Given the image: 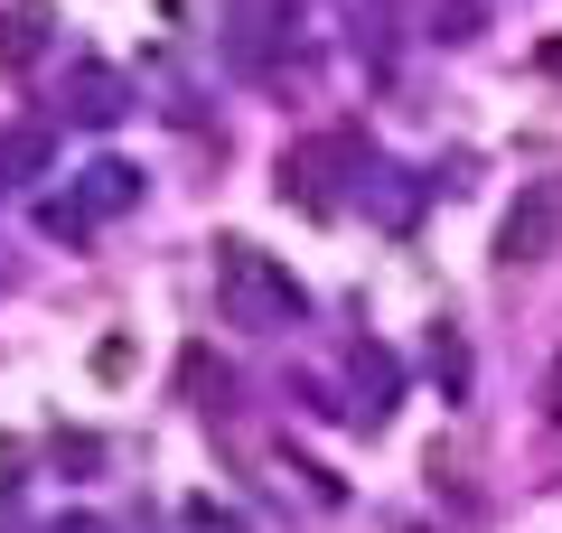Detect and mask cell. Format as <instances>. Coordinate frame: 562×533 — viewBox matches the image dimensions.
Instances as JSON below:
<instances>
[{
    "label": "cell",
    "mask_w": 562,
    "mask_h": 533,
    "mask_svg": "<svg viewBox=\"0 0 562 533\" xmlns=\"http://www.w3.org/2000/svg\"><path fill=\"white\" fill-rule=\"evenodd\" d=\"M216 299L235 328H301V309H310V291L254 243H216Z\"/></svg>",
    "instance_id": "6da1fadb"
},
{
    "label": "cell",
    "mask_w": 562,
    "mask_h": 533,
    "mask_svg": "<svg viewBox=\"0 0 562 533\" xmlns=\"http://www.w3.org/2000/svg\"><path fill=\"white\" fill-rule=\"evenodd\" d=\"M347 169H366V140L357 132H319V140H301V150H281V197L328 206V188H338Z\"/></svg>",
    "instance_id": "7a4b0ae2"
},
{
    "label": "cell",
    "mask_w": 562,
    "mask_h": 533,
    "mask_svg": "<svg viewBox=\"0 0 562 533\" xmlns=\"http://www.w3.org/2000/svg\"><path fill=\"white\" fill-rule=\"evenodd\" d=\"M553 243H562V188H553V178H535V188L506 206V225H497V262H506V272H525V262H543Z\"/></svg>",
    "instance_id": "3957f363"
},
{
    "label": "cell",
    "mask_w": 562,
    "mask_h": 533,
    "mask_svg": "<svg viewBox=\"0 0 562 533\" xmlns=\"http://www.w3.org/2000/svg\"><path fill=\"white\" fill-rule=\"evenodd\" d=\"M47 29H57V10H47V0H10V10H0V66H10V76H29V66L47 57Z\"/></svg>",
    "instance_id": "277c9868"
},
{
    "label": "cell",
    "mask_w": 562,
    "mask_h": 533,
    "mask_svg": "<svg viewBox=\"0 0 562 533\" xmlns=\"http://www.w3.org/2000/svg\"><path fill=\"white\" fill-rule=\"evenodd\" d=\"M76 206H85V225H103V216H122V206H140V169H132V159H94V169L76 178Z\"/></svg>",
    "instance_id": "5b68a950"
},
{
    "label": "cell",
    "mask_w": 562,
    "mask_h": 533,
    "mask_svg": "<svg viewBox=\"0 0 562 533\" xmlns=\"http://www.w3.org/2000/svg\"><path fill=\"white\" fill-rule=\"evenodd\" d=\"M66 113L103 132V122H122V113H132V84H122L113 66H76V76H66Z\"/></svg>",
    "instance_id": "8992f818"
},
{
    "label": "cell",
    "mask_w": 562,
    "mask_h": 533,
    "mask_svg": "<svg viewBox=\"0 0 562 533\" xmlns=\"http://www.w3.org/2000/svg\"><path fill=\"white\" fill-rule=\"evenodd\" d=\"M38 159H47L38 132H10V140H0V169H38Z\"/></svg>",
    "instance_id": "52a82bcc"
},
{
    "label": "cell",
    "mask_w": 562,
    "mask_h": 533,
    "mask_svg": "<svg viewBox=\"0 0 562 533\" xmlns=\"http://www.w3.org/2000/svg\"><path fill=\"white\" fill-rule=\"evenodd\" d=\"M543 412L562 421V355H553V375H543Z\"/></svg>",
    "instance_id": "ba28073f"
},
{
    "label": "cell",
    "mask_w": 562,
    "mask_h": 533,
    "mask_svg": "<svg viewBox=\"0 0 562 533\" xmlns=\"http://www.w3.org/2000/svg\"><path fill=\"white\" fill-rule=\"evenodd\" d=\"M0 487H20V440H0Z\"/></svg>",
    "instance_id": "9c48e42d"
}]
</instances>
